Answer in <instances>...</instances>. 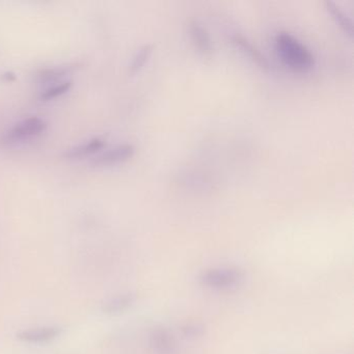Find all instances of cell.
Masks as SVG:
<instances>
[{
	"mask_svg": "<svg viewBox=\"0 0 354 354\" xmlns=\"http://www.w3.org/2000/svg\"><path fill=\"white\" fill-rule=\"evenodd\" d=\"M275 47L282 63L292 71L308 73L316 65V59L312 51L290 32H277Z\"/></svg>",
	"mask_w": 354,
	"mask_h": 354,
	"instance_id": "obj_1",
	"label": "cell"
},
{
	"mask_svg": "<svg viewBox=\"0 0 354 354\" xmlns=\"http://www.w3.org/2000/svg\"><path fill=\"white\" fill-rule=\"evenodd\" d=\"M244 273L232 267L207 269L199 275V283L204 287L216 291H230L244 282Z\"/></svg>",
	"mask_w": 354,
	"mask_h": 354,
	"instance_id": "obj_2",
	"label": "cell"
},
{
	"mask_svg": "<svg viewBox=\"0 0 354 354\" xmlns=\"http://www.w3.org/2000/svg\"><path fill=\"white\" fill-rule=\"evenodd\" d=\"M47 123L39 117H30L20 121L17 124L6 131L0 137V143L3 146H14L26 143L36 139L46 131Z\"/></svg>",
	"mask_w": 354,
	"mask_h": 354,
	"instance_id": "obj_3",
	"label": "cell"
},
{
	"mask_svg": "<svg viewBox=\"0 0 354 354\" xmlns=\"http://www.w3.org/2000/svg\"><path fill=\"white\" fill-rule=\"evenodd\" d=\"M135 147L132 144H121V145L115 146L106 151L101 152L99 155L95 156L90 161V164L96 168L115 166V164L128 161L135 156Z\"/></svg>",
	"mask_w": 354,
	"mask_h": 354,
	"instance_id": "obj_4",
	"label": "cell"
},
{
	"mask_svg": "<svg viewBox=\"0 0 354 354\" xmlns=\"http://www.w3.org/2000/svg\"><path fill=\"white\" fill-rule=\"evenodd\" d=\"M188 32L195 49L204 57H211L214 52V45L208 30L197 20H191Z\"/></svg>",
	"mask_w": 354,
	"mask_h": 354,
	"instance_id": "obj_5",
	"label": "cell"
},
{
	"mask_svg": "<svg viewBox=\"0 0 354 354\" xmlns=\"http://www.w3.org/2000/svg\"><path fill=\"white\" fill-rule=\"evenodd\" d=\"M61 328L59 326H42L24 329L17 333V339L28 344H45L59 337Z\"/></svg>",
	"mask_w": 354,
	"mask_h": 354,
	"instance_id": "obj_6",
	"label": "cell"
},
{
	"mask_svg": "<svg viewBox=\"0 0 354 354\" xmlns=\"http://www.w3.org/2000/svg\"><path fill=\"white\" fill-rule=\"evenodd\" d=\"M75 63H69V65L57 66V67L44 68L39 70L35 75V81L41 86H53L63 81L66 76L71 74L75 70Z\"/></svg>",
	"mask_w": 354,
	"mask_h": 354,
	"instance_id": "obj_7",
	"label": "cell"
},
{
	"mask_svg": "<svg viewBox=\"0 0 354 354\" xmlns=\"http://www.w3.org/2000/svg\"><path fill=\"white\" fill-rule=\"evenodd\" d=\"M230 39H232L234 46L239 49L253 63H256L262 69H271V63H269L268 59L248 39L238 34L234 35Z\"/></svg>",
	"mask_w": 354,
	"mask_h": 354,
	"instance_id": "obj_8",
	"label": "cell"
},
{
	"mask_svg": "<svg viewBox=\"0 0 354 354\" xmlns=\"http://www.w3.org/2000/svg\"><path fill=\"white\" fill-rule=\"evenodd\" d=\"M105 139L103 137H94L86 143L78 144L63 152V157L70 160L81 159L92 154L98 153L105 147Z\"/></svg>",
	"mask_w": 354,
	"mask_h": 354,
	"instance_id": "obj_9",
	"label": "cell"
},
{
	"mask_svg": "<svg viewBox=\"0 0 354 354\" xmlns=\"http://www.w3.org/2000/svg\"><path fill=\"white\" fill-rule=\"evenodd\" d=\"M150 344L157 354H175L177 352L174 337L164 328H156L152 331Z\"/></svg>",
	"mask_w": 354,
	"mask_h": 354,
	"instance_id": "obj_10",
	"label": "cell"
},
{
	"mask_svg": "<svg viewBox=\"0 0 354 354\" xmlns=\"http://www.w3.org/2000/svg\"><path fill=\"white\" fill-rule=\"evenodd\" d=\"M324 5L327 13L331 16L333 21L340 26V28H341L348 37L352 38V36H353V22H352L351 18H350L337 3L331 1V0L325 1Z\"/></svg>",
	"mask_w": 354,
	"mask_h": 354,
	"instance_id": "obj_11",
	"label": "cell"
},
{
	"mask_svg": "<svg viewBox=\"0 0 354 354\" xmlns=\"http://www.w3.org/2000/svg\"><path fill=\"white\" fill-rule=\"evenodd\" d=\"M135 302V296L131 293L122 294L107 300L103 304L102 310L109 315H117L128 310Z\"/></svg>",
	"mask_w": 354,
	"mask_h": 354,
	"instance_id": "obj_12",
	"label": "cell"
},
{
	"mask_svg": "<svg viewBox=\"0 0 354 354\" xmlns=\"http://www.w3.org/2000/svg\"><path fill=\"white\" fill-rule=\"evenodd\" d=\"M153 50L154 46L152 44H145L139 47L129 63V74L135 75V74L139 73L151 59Z\"/></svg>",
	"mask_w": 354,
	"mask_h": 354,
	"instance_id": "obj_13",
	"label": "cell"
},
{
	"mask_svg": "<svg viewBox=\"0 0 354 354\" xmlns=\"http://www.w3.org/2000/svg\"><path fill=\"white\" fill-rule=\"evenodd\" d=\"M72 84H73L72 80L67 79L48 86L41 92L40 99L42 101H49L57 98V97L63 96L66 92H69L70 88H72Z\"/></svg>",
	"mask_w": 354,
	"mask_h": 354,
	"instance_id": "obj_14",
	"label": "cell"
},
{
	"mask_svg": "<svg viewBox=\"0 0 354 354\" xmlns=\"http://www.w3.org/2000/svg\"><path fill=\"white\" fill-rule=\"evenodd\" d=\"M183 333H184L185 335H188V337H197V335H201V333H203V328H199L197 325H187L186 327L183 328Z\"/></svg>",
	"mask_w": 354,
	"mask_h": 354,
	"instance_id": "obj_15",
	"label": "cell"
},
{
	"mask_svg": "<svg viewBox=\"0 0 354 354\" xmlns=\"http://www.w3.org/2000/svg\"><path fill=\"white\" fill-rule=\"evenodd\" d=\"M1 78H3V80H5V81H13V80L16 79V75L13 72H6V73L3 74Z\"/></svg>",
	"mask_w": 354,
	"mask_h": 354,
	"instance_id": "obj_16",
	"label": "cell"
}]
</instances>
